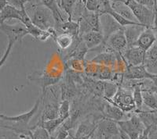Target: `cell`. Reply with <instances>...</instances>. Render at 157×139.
<instances>
[{
  "label": "cell",
  "mask_w": 157,
  "mask_h": 139,
  "mask_svg": "<svg viewBox=\"0 0 157 139\" xmlns=\"http://www.w3.org/2000/svg\"><path fill=\"white\" fill-rule=\"evenodd\" d=\"M32 23L43 30L54 27L56 24L53 12L44 5H38L34 8L32 14L29 15Z\"/></svg>",
  "instance_id": "obj_1"
},
{
  "label": "cell",
  "mask_w": 157,
  "mask_h": 139,
  "mask_svg": "<svg viewBox=\"0 0 157 139\" xmlns=\"http://www.w3.org/2000/svg\"><path fill=\"white\" fill-rule=\"evenodd\" d=\"M125 2L132 10L138 23L145 27H152L155 20V10L137 3L135 0H127Z\"/></svg>",
  "instance_id": "obj_2"
},
{
  "label": "cell",
  "mask_w": 157,
  "mask_h": 139,
  "mask_svg": "<svg viewBox=\"0 0 157 139\" xmlns=\"http://www.w3.org/2000/svg\"><path fill=\"white\" fill-rule=\"evenodd\" d=\"M108 102H113L124 112H131L136 109L133 92L123 87H119L114 97L111 100H108Z\"/></svg>",
  "instance_id": "obj_3"
},
{
  "label": "cell",
  "mask_w": 157,
  "mask_h": 139,
  "mask_svg": "<svg viewBox=\"0 0 157 139\" xmlns=\"http://www.w3.org/2000/svg\"><path fill=\"white\" fill-rule=\"evenodd\" d=\"M95 132L99 139H111L113 136L120 135V129L116 121L105 117L98 123Z\"/></svg>",
  "instance_id": "obj_4"
},
{
  "label": "cell",
  "mask_w": 157,
  "mask_h": 139,
  "mask_svg": "<svg viewBox=\"0 0 157 139\" xmlns=\"http://www.w3.org/2000/svg\"><path fill=\"white\" fill-rule=\"evenodd\" d=\"M44 97L43 94H42L41 96L39 97L37 100H36V103H35L34 106L32 107V109L29 111L26 112H24L22 114L17 115V116H6V115L2 114L0 113V119L5 121H10V122H14L15 124L17 125H21V126H29V122L31 121V119L32 117L35 116L36 112H37L38 109L39 108V105L43 101V98Z\"/></svg>",
  "instance_id": "obj_5"
},
{
  "label": "cell",
  "mask_w": 157,
  "mask_h": 139,
  "mask_svg": "<svg viewBox=\"0 0 157 139\" xmlns=\"http://www.w3.org/2000/svg\"><path fill=\"white\" fill-rule=\"evenodd\" d=\"M0 30L7 36L8 41H12L13 42H21L24 37L29 34L27 28L22 23L17 24L0 23Z\"/></svg>",
  "instance_id": "obj_6"
},
{
  "label": "cell",
  "mask_w": 157,
  "mask_h": 139,
  "mask_svg": "<svg viewBox=\"0 0 157 139\" xmlns=\"http://www.w3.org/2000/svg\"><path fill=\"white\" fill-rule=\"evenodd\" d=\"M105 42L109 49L120 53H123L127 48V41L124 33V28L122 27L113 33Z\"/></svg>",
  "instance_id": "obj_7"
},
{
  "label": "cell",
  "mask_w": 157,
  "mask_h": 139,
  "mask_svg": "<svg viewBox=\"0 0 157 139\" xmlns=\"http://www.w3.org/2000/svg\"><path fill=\"white\" fill-rule=\"evenodd\" d=\"M145 51L139 47L131 46L127 47V49L123 53V58L128 63L127 66H139L144 63L145 57Z\"/></svg>",
  "instance_id": "obj_8"
},
{
  "label": "cell",
  "mask_w": 157,
  "mask_h": 139,
  "mask_svg": "<svg viewBox=\"0 0 157 139\" xmlns=\"http://www.w3.org/2000/svg\"><path fill=\"white\" fill-rule=\"evenodd\" d=\"M155 73L148 71L145 65L139 66H127V70L124 74L126 78L130 80H141V79H151L155 76Z\"/></svg>",
  "instance_id": "obj_9"
},
{
  "label": "cell",
  "mask_w": 157,
  "mask_h": 139,
  "mask_svg": "<svg viewBox=\"0 0 157 139\" xmlns=\"http://www.w3.org/2000/svg\"><path fill=\"white\" fill-rule=\"evenodd\" d=\"M155 41L156 35L152 27H146L140 34L135 45L147 52L155 44Z\"/></svg>",
  "instance_id": "obj_10"
},
{
  "label": "cell",
  "mask_w": 157,
  "mask_h": 139,
  "mask_svg": "<svg viewBox=\"0 0 157 139\" xmlns=\"http://www.w3.org/2000/svg\"><path fill=\"white\" fill-rule=\"evenodd\" d=\"M100 20L101 32L105 37V41L113 33H114L119 29L122 28L120 24L114 20V18L109 14L101 15L100 17Z\"/></svg>",
  "instance_id": "obj_11"
},
{
  "label": "cell",
  "mask_w": 157,
  "mask_h": 139,
  "mask_svg": "<svg viewBox=\"0 0 157 139\" xmlns=\"http://www.w3.org/2000/svg\"><path fill=\"white\" fill-rule=\"evenodd\" d=\"M81 41L86 45L88 49H93L105 42V37L101 31L91 30L79 37Z\"/></svg>",
  "instance_id": "obj_12"
},
{
  "label": "cell",
  "mask_w": 157,
  "mask_h": 139,
  "mask_svg": "<svg viewBox=\"0 0 157 139\" xmlns=\"http://www.w3.org/2000/svg\"><path fill=\"white\" fill-rule=\"evenodd\" d=\"M123 28H124V33L127 38V47H131L136 45V42L140 34L146 27L143 25H131V26H127Z\"/></svg>",
  "instance_id": "obj_13"
},
{
  "label": "cell",
  "mask_w": 157,
  "mask_h": 139,
  "mask_svg": "<svg viewBox=\"0 0 157 139\" xmlns=\"http://www.w3.org/2000/svg\"><path fill=\"white\" fill-rule=\"evenodd\" d=\"M112 6H113V9L116 12H118L119 14H120L124 18L129 20H131V21L138 23L136 17L134 16V13H133L132 10L127 5L125 1H123V0H115L113 4H112Z\"/></svg>",
  "instance_id": "obj_14"
},
{
  "label": "cell",
  "mask_w": 157,
  "mask_h": 139,
  "mask_svg": "<svg viewBox=\"0 0 157 139\" xmlns=\"http://www.w3.org/2000/svg\"><path fill=\"white\" fill-rule=\"evenodd\" d=\"M124 113L121 109H120L119 107L116 106V105L113 103V102H109L106 103L104 107L103 114L105 118L107 119H112L114 121H120L122 120L124 116Z\"/></svg>",
  "instance_id": "obj_15"
},
{
  "label": "cell",
  "mask_w": 157,
  "mask_h": 139,
  "mask_svg": "<svg viewBox=\"0 0 157 139\" xmlns=\"http://www.w3.org/2000/svg\"><path fill=\"white\" fill-rule=\"evenodd\" d=\"M143 103L152 110H157V87L142 88Z\"/></svg>",
  "instance_id": "obj_16"
},
{
  "label": "cell",
  "mask_w": 157,
  "mask_h": 139,
  "mask_svg": "<svg viewBox=\"0 0 157 139\" xmlns=\"http://www.w3.org/2000/svg\"><path fill=\"white\" fill-rule=\"evenodd\" d=\"M100 17L101 16L98 12L88 11L86 8H85V10L82 12V16H81V18H82L90 26L93 30H97V31H101Z\"/></svg>",
  "instance_id": "obj_17"
},
{
  "label": "cell",
  "mask_w": 157,
  "mask_h": 139,
  "mask_svg": "<svg viewBox=\"0 0 157 139\" xmlns=\"http://www.w3.org/2000/svg\"><path fill=\"white\" fill-rule=\"evenodd\" d=\"M21 12L16 7L8 4L1 12H0V23H5L7 20H21Z\"/></svg>",
  "instance_id": "obj_18"
},
{
  "label": "cell",
  "mask_w": 157,
  "mask_h": 139,
  "mask_svg": "<svg viewBox=\"0 0 157 139\" xmlns=\"http://www.w3.org/2000/svg\"><path fill=\"white\" fill-rule=\"evenodd\" d=\"M59 117V104L57 102L48 103L45 105L41 115L40 122L47 121Z\"/></svg>",
  "instance_id": "obj_19"
},
{
  "label": "cell",
  "mask_w": 157,
  "mask_h": 139,
  "mask_svg": "<svg viewBox=\"0 0 157 139\" xmlns=\"http://www.w3.org/2000/svg\"><path fill=\"white\" fill-rule=\"evenodd\" d=\"M41 2L42 5L47 7L52 11L54 19H55L56 24L58 23L59 25H61V23L65 21V20H64L62 13L59 9L58 3H57V0H41Z\"/></svg>",
  "instance_id": "obj_20"
},
{
  "label": "cell",
  "mask_w": 157,
  "mask_h": 139,
  "mask_svg": "<svg viewBox=\"0 0 157 139\" xmlns=\"http://www.w3.org/2000/svg\"><path fill=\"white\" fill-rule=\"evenodd\" d=\"M147 70H152L157 68V42L152 45L145 52V57L144 63Z\"/></svg>",
  "instance_id": "obj_21"
},
{
  "label": "cell",
  "mask_w": 157,
  "mask_h": 139,
  "mask_svg": "<svg viewBox=\"0 0 157 139\" xmlns=\"http://www.w3.org/2000/svg\"><path fill=\"white\" fill-rule=\"evenodd\" d=\"M97 125L98 123L95 124L88 120L82 122L78 125L75 134L74 136L75 137H82V136L92 135L96 130Z\"/></svg>",
  "instance_id": "obj_22"
},
{
  "label": "cell",
  "mask_w": 157,
  "mask_h": 139,
  "mask_svg": "<svg viewBox=\"0 0 157 139\" xmlns=\"http://www.w3.org/2000/svg\"><path fill=\"white\" fill-rule=\"evenodd\" d=\"M29 80L32 81H36L39 85L42 87V90H43V94L46 93V89L47 87L50 85H53V84H56L59 81V77H51L49 76H46V75H43L41 77H29Z\"/></svg>",
  "instance_id": "obj_23"
},
{
  "label": "cell",
  "mask_w": 157,
  "mask_h": 139,
  "mask_svg": "<svg viewBox=\"0 0 157 139\" xmlns=\"http://www.w3.org/2000/svg\"><path fill=\"white\" fill-rule=\"evenodd\" d=\"M115 60H116V56L114 55V54L111 53V52H102L95 56L91 60V62L101 64L105 66H110L114 64Z\"/></svg>",
  "instance_id": "obj_24"
},
{
  "label": "cell",
  "mask_w": 157,
  "mask_h": 139,
  "mask_svg": "<svg viewBox=\"0 0 157 139\" xmlns=\"http://www.w3.org/2000/svg\"><path fill=\"white\" fill-rule=\"evenodd\" d=\"M74 37L71 36V34H67V33H62V34H57L55 37L56 43H57V46L60 47L61 49L64 50L69 48L73 42Z\"/></svg>",
  "instance_id": "obj_25"
},
{
  "label": "cell",
  "mask_w": 157,
  "mask_h": 139,
  "mask_svg": "<svg viewBox=\"0 0 157 139\" xmlns=\"http://www.w3.org/2000/svg\"><path fill=\"white\" fill-rule=\"evenodd\" d=\"M65 121L64 119H61V118L58 117L57 119H50V120H47V121L44 122H40L39 123L44 127L47 131L49 132V134H50V136L54 134V132L57 130V129L58 128L61 124H62Z\"/></svg>",
  "instance_id": "obj_26"
},
{
  "label": "cell",
  "mask_w": 157,
  "mask_h": 139,
  "mask_svg": "<svg viewBox=\"0 0 157 139\" xmlns=\"http://www.w3.org/2000/svg\"><path fill=\"white\" fill-rule=\"evenodd\" d=\"M61 27L64 33L71 34L74 37H78V22H75L73 20H67L61 23Z\"/></svg>",
  "instance_id": "obj_27"
},
{
  "label": "cell",
  "mask_w": 157,
  "mask_h": 139,
  "mask_svg": "<svg viewBox=\"0 0 157 139\" xmlns=\"http://www.w3.org/2000/svg\"><path fill=\"white\" fill-rule=\"evenodd\" d=\"M31 139H50V134L39 123L34 125V128L31 132Z\"/></svg>",
  "instance_id": "obj_28"
},
{
  "label": "cell",
  "mask_w": 157,
  "mask_h": 139,
  "mask_svg": "<svg viewBox=\"0 0 157 139\" xmlns=\"http://www.w3.org/2000/svg\"><path fill=\"white\" fill-rule=\"evenodd\" d=\"M118 86L113 82L105 80V86H104L103 95L106 100H111L114 97L116 93L118 91Z\"/></svg>",
  "instance_id": "obj_29"
},
{
  "label": "cell",
  "mask_w": 157,
  "mask_h": 139,
  "mask_svg": "<svg viewBox=\"0 0 157 139\" xmlns=\"http://www.w3.org/2000/svg\"><path fill=\"white\" fill-rule=\"evenodd\" d=\"M108 14L113 16L114 18V20L120 24V26L121 27H126L127 26H131V25H141V23H137V22H134L131 21V20H127V19L124 18L123 16H122L120 14H119L118 12H116L113 9Z\"/></svg>",
  "instance_id": "obj_30"
},
{
  "label": "cell",
  "mask_w": 157,
  "mask_h": 139,
  "mask_svg": "<svg viewBox=\"0 0 157 139\" xmlns=\"http://www.w3.org/2000/svg\"><path fill=\"white\" fill-rule=\"evenodd\" d=\"M71 105L69 100H62L59 104V117L66 120L71 116Z\"/></svg>",
  "instance_id": "obj_31"
},
{
  "label": "cell",
  "mask_w": 157,
  "mask_h": 139,
  "mask_svg": "<svg viewBox=\"0 0 157 139\" xmlns=\"http://www.w3.org/2000/svg\"><path fill=\"white\" fill-rule=\"evenodd\" d=\"M133 92V98H134V103L136 105L137 110H141L143 103V97H142V88L140 84H136L134 87Z\"/></svg>",
  "instance_id": "obj_32"
},
{
  "label": "cell",
  "mask_w": 157,
  "mask_h": 139,
  "mask_svg": "<svg viewBox=\"0 0 157 139\" xmlns=\"http://www.w3.org/2000/svg\"><path fill=\"white\" fill-rule=\"evenodd\" d=\"M113 9L111 0H98V13L100 16L108 14Z\"/></svg>",
  "instance_id": "obj_33"
},
{
  "label": "cell",
  "mask_w": 157,
  "mask_h": 139,
  "mask_svg": "<svg viewBox=\"0 0 157 139\" xmlns=\"http://www.w3.org/2000/svg\"><path fill=\"white\" fill-rule=\"evenodd\" d=\"M76 0H61V5L65 12L68 16V20H71V15H72V9L75 5Z\"/></svg>",
  "instance_id": "obj_34"
},
{
  "label": "cell",
  "mask_w": 157,
  "mask_h": 139,
  "mask_svg": "<svg viewBox=\"0 0 157 139\" xmlns=\"http://www.w3.org/2000/svg\"><path fill=\"white\" fill-rule=\"evenodd\" d=\"M14 43L15 42H13V41H8V45L7 47H6V49L5 52H4L2 58L0 59V68L2 67V66L5 64L6 61L7 60L11 52V49H12L13 46V45H14Z\"/></svg>",
  "instance_id": "obj_35"
},
{
  "label": "cell",
  "mask_w": 157,
  "mask_h": 139,
  "mask_svg": "<svg viewBox=\"0 0 157 139\" xmlns=\"http://www.w3.org/2000/svg\"><path fill=\"white\" fill-rule=\"evenodd\" d=\"M88 11L98 12V0H86L85 6Z\"/></svg>",
  "instance_id": "obj_36"
},
{
  "label": "cell",
  "mask_w": 157,
  "mask_h": 139,
  "mask_svg": "<svg viewBox=\"0 0 157 139\" xmlns=\"http://www.w3.org/2000/svg\"><path fill=\"white\" fill-rule=\"evenodd\" d=\"M30 0H8V3L21 10L25 8V5Z\"/></svg>",
  "instance_id": "obj_37"
},
{
  "label": "cell",
  "mask_w": 157,
  "mask_h": 139,
  "mask_svg": "<svg viewBox=\"0 0 157 139\" xmlns=\"http://www.w3.org/2000/svg\"><path fill=\"white\" fill-rule=\"evenodd\" d=\"M135 1L137 3L145 5V6L152 9V10H154L155 6H156V1L155 0H135Z\"/></svg>",
  "instance_id": "obj_38"
},
{
  "label": "cell",
  "mask_w": 157,
  "mask_h": 139,
  "mask_svg": "<svg viewBox=\"0 0 157 139\" xmlns=\"http://www.w3.org/2000/svg\"><path fill=\"white\" fill-rule=\"evenodd\" d=\"M152 128V127H147L145 130L140 134L137 139H149V134Z\"/></svg>",
  "instance_id": "obj_39"
},
{
  "label": "cell",
  "mask_w": 157,
  "mask_h": 139,
  "mask_svg": "<svg viewBox=\"0 0 157 139\" xmlns=\"http://www.w3.org/2000/svg\"><path fill=\"white\" fill-rule=\"evenodd\" d=\"M8 0H0V12L8 5Z\"/></svg>",
  "instance_id": "obj_40"
},
{
  "label": "cell",
  "mask_w": 157,
  "mask_h": 139,
  "mask_svg": "<svg viewBox=\"0 0 157 139\" xmlns=\"http://www.w3.org/2000/svg\"><path fill=\"white\" fill-rule=\"evenodd\" d=\"M151 80L152 81V83L154 84V85L157 87V74L155 75V76H154L152 79H151Z\"/></svg>",
  "instance_id": "obj_41"
},
{
  "label": "cell",
  "mask_w": 157,
  "mask_h": 139,
  "mask_svg": "<svg viewBox=\"0 0 157 139\" xmlns=\"http://www.w3.org/2000/svg\"><path fill=\"white\" fill-rule=\"evenodd\" d=\"M20 139H31V137L29 135H26V136H21L19 137Z\"/></svg>",
  "instance_id": "obj_42"
},
{
  "label": "cell",
  "mask_w": 157,
  "mask_h": 139,
  "mask_svg": "<svg viewBox=\"0 0 157 139\" xmlns=\"http://www.w3.org/2000/svg\"><path fill=\"white\" fill-rule=\"evenodd\" d=\"M79 2H80V3L82 4V5H84V6H85V4H86V0H79Z\"/></svg>",
  "instance_id": "obj_43"
},
{
  "label": "cell",
  "mask_w": 157,
  "mask_h": 139,
  "mask_svg": "<svg viewBox=\"0 0 157 139\" xmlns=\"http://www.w3.org/2000/svg\"><path fill=\"white\" fill-rule=\"evenodd\" d=\"M0 139H6V137L4 134H2V133H0Z\"/></svg>",
  "instance_id": "obj_44"
},
{
  "label": "cell",
  "mask_w": 157,
  "mask_h": 139,
  "mask_svg": "<svg viewBox=\"0 0 157 139\" xmlns=\"http://www.w3.org/2000/svg\"><path fill=\"white\" fill-rule=\"evenodd\" d=\"M90 139H99V138H98V137H97L96 136L94 135V134L93 135L91 136V137H90Z\"/></svg>",
  "instance_id": "obj_45"
},
{
  "label": "cell",
  "mask_w": 157,
  "mask_h": 139,
  "mask_svg": "<svg viewBox=\"0 0 157 139\" xmlns=\"http://www.w3.org/2000/svg\"><path fill=\"white\" fill-rule=\"evenodd\" d=\"M156 113H157V110H156ZM156 126H157V121H156Z\"/></svg>",
  "instance_id": "obj_46"
},
{
  "label": "cell",
  "mask_w": 157,
  "mask_h": 139,
  "mask_svg": "<svg viewBox=\"0 0 157 139\" xmlns=\"http://www.w3.org/2000/svg\"><path fill=\"white\" fill-rule=\"evenodd\" d=\"M156 6H157V0H156Z\"/></svg>",
  "instance_id": "obj_47"
}]
</instances>
